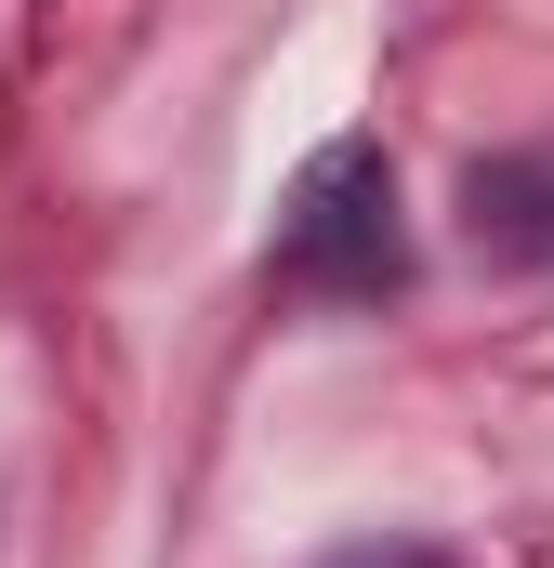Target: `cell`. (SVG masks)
<instances>
[{"label": "cell", "instance_id": "1", "mask_svg": "<svg viewBox=\"0 0 554 568\" xmlns=\"http://www.w3.org/2000/svg\"><path fill=\"white\" fill-rule=\"evenodd\" d=\"M277 278L330 291V304H383L410 278V225H397V159L370 133L317 145L290 172V212H277Z\"/></svg>", "mask_w": 554, "mask_h": 568}, {"label": "cell", "instance_id": "2", "mask_svg": "<svg viewBox=\"0 0 554 568\" xmlns=\"http://www.w3.org/2000/svg\"><path fill=\"white\" fill-rule=\"evenodd\" d=\"M462 239L489 265H554V145H502L462 172Z\"/></svg>", "mask_w": 554, "mask_h": 568}, {"label": "cell", "instance_id": "3", "mask_svg": "<svg viewBox=\"0 0 554 568\" xmlns=\"http://www.w3.org/2000/svg\"><path fill=\"white\" fill-rule=\"evenodd\" d=\"M317 568H449V556L410 542V529H383V542H343V556H317Z\"/></svg>", "mask_w": 554, "mask_h": 568}]
</instances>
